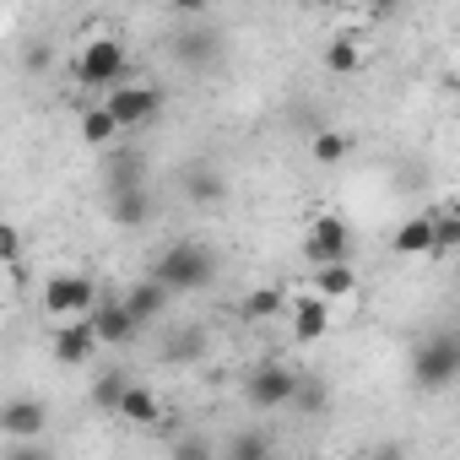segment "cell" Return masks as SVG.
Returning a JSON list of instances; mask_svg holds the SVG:
<instances>
[{"label": "cell", "mask_w": 460, "mask_h": 460, "mask_svg": "<svg viewBox=\"0 0 460 460\" xmlns=\"http://www.w3.org/2000/svg\"><path fill=\"white\" fill-rule=\"evenodd\" d=\"M146 277H157L173 298H195V293L217 288V277H222V255H217V244H211V239L184 234V239H173V244H163V250H157V261H152V271H146Z\"/></svg>", "instance_id": "1"}, {"label": "cell", "mask_w": 460, "mask_h": 460, "mask_svg": "<svg viewBox=\"0 0 460 460\" xmlns=\"http://www.w3.org/2000/svg\"><path fill=\"white\" fill-rule=\"evenodd\" d=\"M66 71H71L76 87H87V93H109L114 82L130 76V49H125L119 33H98V39H87V44L71 55Z\"/></svg>", "instance_id": "2"}, {"label": "cell", "mask_w": 460, "mask_h": 460, "mask_svg": "<svg viewBox=\"0 0 460 460\" xmlns=\"http://www.w3.org/2000/svg\"><path fill=\"white\" fill-rule=\"evenodd\" d=\"M103 109H109V119L119 125V136H136V130H146V125H157V119H163L168 93H163V87H152V82L125 76V82H114V87L103 93Z\"/></svg>", "instance_id": "3"}, {"label": "cell", "mask_w": 460, "mask_h": 460, "mask_svg": "<svg viewBox=\"0 0 460 460\" xmlns=\"http://www.w3.org/2000/svg\"><path fill=\"white\" fill-rule=\"evenodd\" d=\"M460 379V336L455 331H428L411 352V385L422 395H444Z\"/></svg>", "instance_id": "4"}, {"label": "cell", "mask_w": 460, "mask_h": 460, "mask_svg": "<svg viewBox=\"0 0 460 460\" xmlns=\"http://www.w3.org/2000/svg\"><path fill=\"white\" fill-rule=\"evenodd\" d=\"M168 55L184 66V71H217V60H222V33L206 22V17H190L184 28H173V39H168Z\"/></svg>", "instance_id": "5"}, {"label": "cell", "mask_w": 460, "mask_h": 460, "mask_svg": "<svg viewBox=\"0 0 460 460\" xmlns=\"http://www.w3.org/2000/svg\"><path fill=\"white\" fill-rule=\"evenodd\" d=\"M98 282L87 277V271H55L49 282H44V314L49 320H76V314H87L93 304H98Z\"/></svg>", "instance_id": "6"}, {"label": "cell", "mask_w": 460, "mask_h": 460, "mask_svg": "<svg viewBox=\"0 0 460 460\" xmlns=\"http://www.w3.org/2000/svg\"><path fill=\"white\" fill-rule=\"evenodd\" d=\"M298 374H304V368H293V363H255V368L244 374V401H250L255 411H288Z\"/></svg>", "instance_id": "7"}, {"label": "cell", "mask_w": 460, "mask_h": 460, "mask_svg": "<svg viewBox=\"0 0 460 460\" xmlns=\"http://www.w3.org/2000/svg\"><path fill=\"white\" fill-rule=\"evenodd\" d=\"M282 320H288V331H293V341H325L331 331H336V304H325L320 293H293L288 304H282Z\"/></svg>", "instance_id": "8"}, {"label": "cell", "mask_w": 460, "mask_h": 460, "mask_svg": "<svg viewBox=\"0 0 460 460\" xmlns=\"http://www.w3.org/2000/svg\"><path fill=\"white\" fill-rule=\"evenodd\" d=\"M103 217L114 227H125V234H136V227H146L157 217V195L152 184H125V190H103Z\"/></svg>", "instance_id": "9"}, {"label": "cell", "mask_w": 460, "mask_h": 460, "mask_svg": "<svg viewBox=\"0 0 460 460\" xmlns=\"http://www.w3.org/2000/svg\"><path fill=\"white\" fill-rule=\"evenodd\" d=\"M87 320H93L98 347H136V341H141V325H136V314L125 309V298H103V293H98V304L87 309Z\"/></svg>", "instance_id": "10"}, {"label": "cell", "mask_w": 460, "mask_h": 460, "mask_svg": "<svg viewBox=\"0 0 460 460\" xmlns=\"http://www.w3.org/2000/svg\"><path fill=\"white\" fill-rule=\"evenodd\" d=\"M304 261L309 266H331V261H352V227L341 217H320L309 227V239H304Z\"/></svg>", "instance_id": "11"}, {"label": "cell", "mask_w": 460, "mask_h": 460, "mask_svg": "<svg viewBox=\"0 0 460 460\" xmlns=\"http://www.w3.org/2000/svg\"><path fill=\"white\" fill-rule=\"evenodd\" d=\"M0 433H6V438H44L49 433V406L39 395L0 401Z\"/></svg>", "instance_id": "12"}, {"label": "cell", "mask_w": 460, "mask_h": 460, "mask_svg": "<svg viewBox=\"0 0 460 460\" xmlns=\"http://www.w3.org/2000/svg\"><path fill=\"white\" fill-rule=\"evenodd\" d=\"M49 352H55V363H66V368H82V363H93V352H98L93 320H87V314H76V320H60V331H55Z\"/></svg>", "instance_id": "13"}, {"label": "cell", "mask_w": 460, "mask_h": 460, "mask_svg": "<svg viewBox=\"0 0 460 460\" xmlns=\"http://www.w3.org/2000/svg\"><path fill=\"white\" fill-rule=\"evenodd\" d=\"M146 152L141 146H125V141H114V146H103V190H125V184H146Z\"/></svg>", "instance_id": "14"}, {"label": "cell", "mask_w": 460, "mask_h": 460, "mask_svg": "<svg viewBox=\"0 0 460 460\" xmlns=\"http://www.w3.org/2000/svg\"><path fill=\"white\" fill-rule=\"evenodd\" d=\"M119 298H125V309L136 314V325H141V331H146V325H157V320L173 309V293H168L157 277H141V282H130Z\"/></svg>", "instance_id": "15"}, {"label": "cell", "mask_w": 460, "mask_h": 460, "mask_svg": "<svg viewBox=\"0 0 460 460\" xmlns=\"http://www.w3.org/2000/svg\"><path fill=\"white\" fill-rule=\"evenodd\" d=\"M428 250H433V211L406 217L390 234V255H401V261H428Z\"/></svg>", "instance_id": "16"}, {"label": "cell", "mask_w": 460, "mask_h": 460, "mask_svg": "<svg viewBox=\"0 0 460 460\" xmlns=\"http://www.w3.org/2000/svg\"><path fill=\"white\" fill-rule=\"evenodd\" d=\"M184 200L190 206H222L227 200V179L211 163H190L184 168Z\"/></svg>", "instance_id": "17"}, {"label": "cell", "mask_w": 460, "mask_h": 460, "mask_svg": "<svg viewBox=\"0 0 460 460\" xmlns=\"http://www.w3.org/2000/svg\"><path fill=\"white\" fill-rule=\"evenodd\" d=\"M114 417H125L130 428H157L163 422V401L146 390V385H125V395H119V406H114Z\"/></svg>", "instance_id": "18"}, {"label": "cell", "mask_w": 460, "mask_h": 460, "mask_svg": "<svg viewBox=\"0 0 460 460\" xmlns=\"http://www.w3.org/2000/svg\"><path fill=\"white\" fill-rule=\"evenodd\" d=\"M309 293H320L325 304H341V298H352V293H358V271H352V261L314 266V288H309Z\"/></svg>", "instance_id": "19"}, {"label": "cell", "mask_w": 460, "mask_h": 460, "mask_svg": "<svg viewBox=\"0 0 460 460\" xmlns=\"http://www.w3.org/2000/svg\"><path fill=\"white\" fill-rule=\"evenodd\" d=\"M206 347H211V336H206L200 325H179V331L163 336V358H168V363H200Z\"/></svg>", "instance_id": "20"}, {"label": "cell", "mask_w": 460, "mask_h": 460, "mask_svg": "<svg viewBox=\"0 0 460 460\" xmlns=\"http://www.w3.org/2000/svg\"><path fill=\"white\" fill-rule=\"evenodd\" d=\"M76 130H82V141H87L93 152H103V146H114V141H119V125L109 119V109H103V103H93V109H82V119H76Z\"/></svg>", "instance_id": "21"}, {"label": "cell", "mask_w": 460, "mask_h": 460, "mask_svg": "<svg viewBox=\"0 0 460 460\" xmlns=\"http://www.w3.org/2000/svg\"><path fill=\"white\" fill-rule=\"evenodd\" d=\"M125 385H130V368H103V374L93 379V406H98L103 417H114V406H119Z\"/></svg>", "instance_id": "22"}, {"label": "cell", "mask_w": 460, "mask_h": 460, "mask_svg": "<svg viewBox=\"0 0 460 460\" xmlns=\"http://www.w3.org/2000/svg\"><path fill=\"white\" fill-rule=\"evenodd\" d=\"M331 406V390L314 379V374H298V385H293V401H288V411H309V417H320Z\"/></svg>", "instance_id": "23"}, {"label": "cell", "mask_w": 460, "mask_h": 460, "mask_svg": "<svg viewBox=\"0 0 460 460\" xmlns=\"http://www.w3.org/2000/svg\"><path fill=\"white\" fill-rule=\"evenodd\" d=\"M455 244H460V217H455L449 206H438V211H433V250H428V261L455 255Z\"/></svg>", "instance_id": "24"}, {"label": "cell", "mask_w": 460, "mask_h": 460, "mask_svg": "<svg viewBox=\"0 0 460 460\" xmlns=\"http://www.w3.org/2000/svg\"><path fill=\"white\" fill-rule=\"evenodd\" d=\"M282 304H288V288H261L244 298V320H277Z\"/></svg>", "instance_id": "25"}, {"label": "cell", "mask_w": 460, "mask_h": 460, "mask_svg": "<svg viewBox=\"0 0 460 460\" xmlns=\"http://www.w3.org/2000/svg\"><path fill=\"white\" fill-rule=\"evenodd\" d=\"M222 449L234 455V460H266V455H271V438H266V433H234Z\"/></svg>", "instance_id": "26"}, {"label": "cell", "mask_w": 460, "mask_h": 460, "mask_svg": "<svg viewBox=\"0 0 460 460\" xmlns=\"http://www.w3.org/2000/svg\"><path fill=\"white\" fill-rule=\"evenodd\" d=\"M309 152H314V163H325V168H336V163H347V136H341V130H320Z\"/></svg>", "instance_id": "27"}, {"label": "cell", "mask_w": 460, "mask_h": 460, "mask_svg": "<svg viewBox=\"0 0 460 460\" xmlns=\"http://www.w3.org/2000/svg\"><path fill=\"white\" fill-rule=\"evenodd\" d=\"M358 66H363V60H358V49H352L347 39H331V44H325V71H336V76H352Z\"/></svg>", "instance_id": "28"}, {"label": "cell", "mask_w": 460, "mask_h": 460, "mask_svg": "<svg viewBox=\"0 0 460 460\" xmlns=\"http://www.w3.org/2000/svg\"><path fill=\"white\" fill-rule=\"evenodd\" d=\"M0 266H22V234L12 222H0Z\"/></svg>", "instance_id": "29"}, {"label": "cell", "mask_w": 460, "mask_h": 460, "mask_svg": "<svg viewBox=\"0 0 460 460\" xmlns=\"http://www.w3.org/2000/svg\"><path fill=\"white\" fill-rule=\"evenodd\" d=\"M22 66H28V71H33V76H44V71H49V66H55V49H49V44H33V49H28V55H22Z\"/></svg>", "instance_id": "30"}, {"label": "cell", "mask_w": 460, "mask_h": 460, "mask_svg": "<svg viewBox=\"0 0 460 460\" xmlns=\"http://www.w3.org/2000/svg\"><path fill=\"white\" fill-rule=\"evenodd\" d=\"M168 6H173V17H206L211 0H168Z\"/></svg>", "instance_id": "31"}, {"label": "cell", "mask_w": 460, "mask_h": 460, "mask_svg": "<svg viewBox=\"0 0 460 460\" xmlns=\"http://www.w3.org/2000/svg\"><path fill=\"white\" fill-rule=\"evenodd\" d=\"M173 455H211V444H206V438H179Z\"/></svg>", "instance_id": "32"}, {"label": "cell", "mask_w": 460, "mask_h": 460, "mask_svg": "<svg viewBox=\"0 0 460 460\" xmlns=\"http://www.w3.org/2000/svg\"><path fill=\"white\" fill-rule=\"evenodd\" d=\"M368 6H374V12H395V6H401V0H368Z\"/></svg>", "instance_id": "33"}, {"label": "cell", "mask_w": 460, "mask_h": 460, "mask_svg": "<svg viewBox=\"0 0 460 460\" xmlns=\"http://www.w3.org/2000/svg\"><path fill=\"white\" fill-rule=\"evenodd\" d=\"M320 6H341V0H320Z\"/></svg>", "instance_id": "34"}]
</instances>
